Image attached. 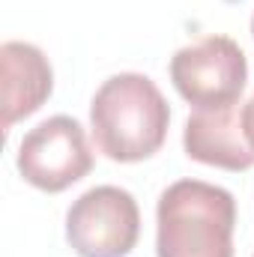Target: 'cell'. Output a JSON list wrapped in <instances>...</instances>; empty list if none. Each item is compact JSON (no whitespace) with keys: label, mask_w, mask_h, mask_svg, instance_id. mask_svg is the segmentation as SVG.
I'll list each match as a JSON object with an SVG mask.
<instances>
[{"label":"cell","mask_w":254,"mask_h":257,"mask_svg":"<svg viewBox=\"0 0 254 257\" xmlns=\"http://www.w3.org/2000/svg\"><path fill=\"white\" fill-rule=\"evenodd\" d=\"M171 108L162 90L138 72L108 78L90 105V126L99 153L114 162H144L162 150Z\"/></svg>","instance_id":"6da1fadb"},{"label":"cell","mask_w":254,"mask_h":257,"mask_svg":"<svg viewBox=\"0 0 254 257\" xmlns=\"http://www.w3.org/2000/svg\"><path fill=\"white\" fill-rule=\"evenodd\" d=\"M156 224L159 257H233L236 200L221 186L174 183L159 197Z\"/></svg>","instance_id":"7a4b0ae2"},{"label":"cell","mask_w":254,"mask_h":257,"mask_svg":"<svg viewBox=\"0 0 254 257\" xmlns=\"http://www.w3.org/2000/svg\"><path fill=\"white\" fill-rule=\"evenodd\" d=\"M248 78L242 48L230 36H206L171 57V81L194 108L236 105Z\"/></svg>","instance_id":"3957f363"},{"label":"cell","mask_w":254,"mask_h":257,"mask_svg":"<svg viewBox=\"0 0 254 257\" xmlns=\"http://www.w3.org/2000/svg\"><path fill=\"white\" fill-rule=\"evenodd\" d=\"M141 233V212L126 189L96 186L66 212V239L81 257H126Z\"/></svg>","instance_id":"277c9868"},{"label":"cell","mask_w":254,"mask_h":257,"mask_svg":"<svg viewBox=\"0 0 254 257\" xmlns=\"http://www.w3.org/2000/svg\"><path fill=\"white\" fill-rule=\"evenodd\" d=\"M93 168V153L84 126L75 117H48L30 128L18 147L21 177L42 192H63L72 183L84 180Z\"/></svg>","instance_id":"5b68a950"},{"label":"cell","mask_w":254,"mask_h":257,"mask_svg":"<svg viewBox=\"0 0 254 257\" xmlns=\"http://www.w3.org/2000/svg\"><path fill=\"white\" fill-rule=\"evenodd\" d=\"M186 153L194 162L215 165L224 171H248L254 165V147L245 138L242 108H194L183 135Z\"/></svg>","instance_id":"8992f818"},{"label":"cell","mask_w":254,"mask_h":257,"mask_svg":"<svg viewBox=\"0 0 254 257\" xmlns=\"http://www.w3.org/2000/svg\"><path fill=\"white\" fill-rule=\"evenodd\" d=\"M3 128L15 126L45 105L54 90V72L48 57L30 42H3Z\"/></svg>","instance_id":"52a82bcc"},{"label":"cell","mask_w":254,"mask_h":257,"mask_svg":"<svg viewBox=\"0 0 254 257\" xmlns=\"http://www.w3.org/2000/svg\"><path fill=\"white\" fill-rule=\"evenodd\" d=\"M242 126H245V138H248V144L254 147V96L242 105Z\"/></svg>","instance_id":"ba28073f"},{"label":"cell","mask_w":254,"mask_h":257,"mask_svg":"<svg viewBox=\"0 0 254 257\" xmlns=\"http://www.w3.org/2000/svg\"><path fill=\"white\" fill-rule=\"evenodd\" d=\"M251 33H254V18H251Z\"/></svg>","instance_id":"9c48e42d"}]
</instances>
